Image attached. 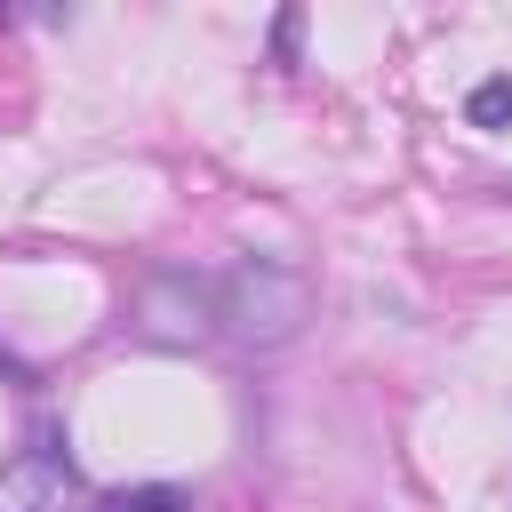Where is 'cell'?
<instances>
[{
	"instance_id": "cell-1",
	"label": "cell",
	"mask_w": 512,
	"mask_h": 512,
	"mask_svg": "<svg viewBox=\"0 0 512 512\" xmlns=\"http://www.w3.org/2000/svg\"><path fill=\"white\" fill-rule=\"evenodd\" d=\"M304 320H312V288L288 264L248 256L216 280V336H232L240 352H280L304 336Z\"/></svg>"
},
{
	"instance_id": "cell-2",
	"label": "cell",
	"mask_w": 512,
	"mask_h": 512,
	"mask_svg": "<svg viewBox=\"0 0 512 512\" xmlns=\"http://www.w3.org/2000/svg\"><path fill=\"white\" fill-rule=\"evenodd\" d=\"M80 504V464L64 440H32L24 456L0 464V512H72Z\"/></svg>"
},
{
	"instance_id": "cell-3",
	"label": "cell",
	"mask_w": 512,
	"mask_h": 512,
	"mask_svg": "<svg viewBox=\"0 0 512 512\" xmlns=\"http://www.w3.org/2000/svg\"><path fill=\"white\" fill-rule=\"evenodd\" d=\"M144 336H160V344H200V336H216V280H192V272H160V280H144Z\"/></svg>"
},
{
	"instance_id": "cell-4",
	"label": "cell",
	"mask_w": 512,
	"mask_h": 512,
	"mask_svg": "<svg viewBox=\"0 0 512 512\" xmlns=\"http://www.w3.org/2000/svg\"><path fill=\"white\" fill-rule=\"evenodd\" d=\"M96 512H192V496L168 488V480H144V488H112V496H96Z\"/></svg>"
},
{
	"instance_id": "cell-5",
	"label": "cell",
	"mask_w": 512,
	"mask_h": 512,
	"mask_svg": "<svg viewBox=\"0 0 512 512\" xmlns=\"http://www.w3.org/2000/svg\"><path fill=\"white\" fill-rule=\"evenodd\" d=\"M464 120H472V128H512V72H488V80L464 96Z\"/></svg>"
},
{
	"instance_id": "cell-6",
	"label": "cell",
	"mask_w": 512,
	"mask_h": 512,
	"mask_svg": "<svg viewBox=\"0 0 512 512\" xmlns=\"http://www.w3.org/2000/svg\"><path fill=\"white\" fill-rule=\"evenodd\" d=\"M272 48H280V64H288V56H296V8H288V16H280V24H272Z\"/></svg>"
}]
</instances>
